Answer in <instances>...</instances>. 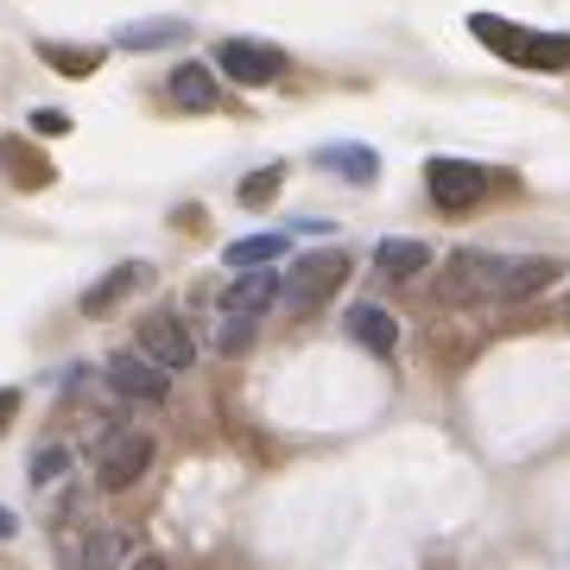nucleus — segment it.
Returning a JSON list of instances; mask_svg holds the SVG:
<instances>
[{
    "mask_svg": "<svg viewBox=\"0 0 570 570\" xmlns=\"http://www.w3.org/2000/svg\"><path fill=\"white\" fill-rule=\"evenodd\" d=\"M564 311H570V298H564Z\"/></svg>",
    "mask_w": 570,
    "mask_h": 570,
    "instance_id": "25",
    "label": "nucleus"
},
{
    "mask_svg": "<svg viewBox=\"0 0 570 570\" xmlns=\"http://www.w3.org/2000/svg\"><path fill=\"white\" fill-rule=\"evenodd\" d=\"M146 469H153V438H146V431H115V438H102V456H96V482H102L108 494L134 489Z\"/></svg>",
    "mask_w": 570,
    "mask_h": 570,
    "instance_id": "5",
    "label": "nucleus"
},
{
    "mask_svg": "<svg viewBox=\"0 0 570 570\" xmlns=\"http://www.w3.org/2000/svg\"><path fill=\"white\" fill-rule=\"evenodd\" d=\"M121 551H127L121 532H89V539H82V564L77 570H121Z\"/></svg>",
    "mask_w": 570,
    "mask_h": 570,
    "instance_id": "17",
    "label": "nucleus"
},
{
    "mask_svg": "<svg viewBox=\"0 0 570 570\" xmlns=\"http://www.w3.org/2000/svg\"><path fill=\"white\" fill-rule=\"evenodd\" d=\"M279 298V279L266 273V266H254V273H242V279L228 285V298H223V311H242V317H261L266 305Z\"/></svg>",
    "mask_w": 570,
    "mask_h": 570,
    "instance_id": "11",
    "label": "nucleus"
},
{
    "mask_svg": "<svg viewBox=\"0 0 570 570\" xmlns=\"http://www.w3.org/2000/svg\"><path fill=\"white\" fill-rule=\"evenodd\" d=\"M558 279V261L551 254H513V273H508V292H501V305H520V298H532V292H546V285Z\"/></svg>",
    "mask_w": 570,
    "mask_h": 570,
    "instance_id": "12",
    "label": "nucleus"
},
{
    "mask_svg": "<svg viewBox=\"0 0 570 570\" xmlns=\"http://www.w3.org/2000/svg\"><path fill=\"white\" fill-rule=\"evenodd\" d=\"M254 330H261V317H242V311H228V324L216 330V348H223V355H242V348L254 343Z\"/></svg>",
    "mask_w": 570,
    "mask_h": 570,
    "instance_id": "20",
    "label": "nucleus"
},
{
    "mask_svg": "<svg viewBox=\"0 0 570 570\" xmlns=\"http://www.w3.org/2000/svg\"><path fill=\"white\" fill-rule=\"evenodd\" d=\"M355 273V261H348L343 247H317V254H298L292 261V273H285V298H292V311H317L330 305L336 292H343V279Z\"/></svg>",
    "mask_w": 570,
    "mask_h": 570,
    "instance_id": "3",
    "label": "nucleus"
},
{
    "mask_svg": "<svg viewBox=\"0 0 570 570\" xmlns=\"http://www.w3.org/2000/svg\"><path fill=\"white\" fill-rule=\"evenodd\" d=\"M134 570H171V564H165L159 551H140V558H134Z\"/></svg>",
    "mask_w": 570,
    "mask_h": 570,
    "instance_id": "23",
    "label": "nucleus"
},
{
    "mask_svg": "<svg viewBox=\"0 0 570 570\" xmlns=\"http://www.w3.org/2000/svg\"><path fill=\"white\" fill-rule=\"evenodd\" d=\"M425 190L431 204L444 209V216H463V209H475L482 197H489V171L469 159H431L425 165Z\"/></svg>",
    "mask_w": 570,
    "mask_h": 570,
    "instance_id": "4",
    "label": "nucleus"
},
{
    "mask_svg": "<svg viewBox=\"0 0 570 570\" xmlns=\"http://www.w3.org/2000/svg\"><path fill=\"white\" fill-rule=\"evenodd\" d=\"M13 406H20V393L7 387V393H0V425H7V419H13Z\"/></svg>",
    "mask_w": 570,
    "mask_h": 570,
    "instance_id": "24",
    "label": "nucleus"
},
{
    "mask_svg": "<svg viewBox=\"0 0 570 570\" xmlns=\"http://www.w3.org/2000/svg\"><path fill=\"white\" fill-rule=\"evenodd\" d=\"M216 63H223L235 82H273L285 70V51L266 45V39H228V45H216Z\"/></svg>",
    "mask_w": 570,
    "mask_h": 570,
    "instance_id": "8",
    "label": "nucleus"
},
{
    "mask_svg": "<svg viewBox=\"0 0 570 570\" xmlns=\"http://www.w3.org/2000/svg\"><path fill=\"white\" fill-rule=\"evenodd\" d=\"M178 39H190L184 20H140V26H121V32H115L121 51H153V45H178Z\"/></svg>",
    "mask_w": 570,
    "mask_h": 570,
    "instance_id": "14",
    "label": "nucleus"
},
{
    "mask_svg": "<svg viewBox=\"0 0 570 570\" xmlns=\"http://www.w3.org/2000/svg\"><path fill=\"white\" fill-rule=\"evenodd\" d=\"M513 273V254H489V247H456L438 279V298L444 305H501Z\"/></svg>",
    "mask_w": 570,
    "mask_h": 570,
    "instance_id": "2",
    "label": "nucleus"
},
{
    "mask_svg": "<svg viewBox=\"0 0 570 570\" xmlns=\"http://www.w3.org/2000/svg\"><path fill=\"white\" fill-rule=\"evenodd\" d=\"M32 127H39V134H63V127H70V121H63V115H51V108H45V115H32Z\"/></svg>",
    "mask_w": 570,
    "mask_h": 570,
    "instance_id": "22",
    "label": "nucleus"
},
{
    "mask_svg": "<svg viewBox=\"0 0 570 570\" xmlns=\"http://www.w3.org/2000/svg\"><path fill=\"white\" fill-rule=\"evenodd\" d=\"M279 184H285V165H266V171H254V178H242V204L247 209H261L279 197Z\"/></svg>",
    "mask_w": 570,
    "mask_h": 570,
    "instance_id": "19",
    "label": "nucleus"
},
{
    "mask_svg": "<svg viewBox=\"0 0 570 570\" xmlns=\"http://www.w3.org/2000/svg\"><path fill=\"white\" fill-rule=\"evenodd\" d=\"M140 355L159 362L165 374H178V367L197 362V343H190V330H184L171 311H153V317H140Z\"/></svg>",
    "mask_w": 570,
    "mask_h": 570,
    "instance_id": "7",
    "label": "nucleus"
},
{
    "mask_svg": "<svg viewBox=\"0 0 570 570\" xmlns=\"http://www.w3.org/2000/svg\"><path fill=\"white\" fill-rule=\"evenodd\" d=\"M146 279H153V266H146V261L115 266L108 279H96L89 292H82V311H89V317H102V311H115V298H127V292H140Z\"/></svg>",
    "mask_w": 570,
    "mask_h": 570,
    "instance_id": "10",
    "label": "nucleus"
},
{
    "mask_svg": "<svg viewBox=\"0 0 570 570\" xmlns=\"http://www.w3.org/2000/svg\"><path fill=\"white\" fill-rule=\"evenodd\" d=\"M171 96H178V108H216V77L204 63H178L171 70Z\"/></svg>",
    "mask_w": 570,
    "mask_h": 570,
    "instance_id": "15",
    "label": "nucleus"
},
{
    "mask_svg": "<svg viewBox=\"0 0 570 570\" xmlns=\"http://www.w3.org/2000/svg\"><path fill=\"white\" fill-rule=\"evenodd\" d=\"M469 32L489 45L494 58L520 63V70H570V32H532V26L494 20V13H475Z\"/></svg>",
    "mask_w": 570,
    "mask_h": 570,
    "instance_id": "1",
    "label": "nucleus"
},
{
    "mask_svg": "<svg viewBox=\"0 0 570 570\" xmlns=\"http://www.w3.org/2000/svg\"><path fill=\"white\" fill-rule=\"evenodd\" d=\"M317 165L336 171V178H355V184H374V171H381L367 146H330V153H317Z\"/></svg>",
    "mask_w": 570,
    "mask_h": 570,
    "instance_id": "16",
    "label": "nucleus"
},
{
    "mask_svg": "<svg viewBox=\"0 0 570 570\" xmlns=\"http://www.w3.org/2000/svg\"><path fill=\"white\" fill-rule=\"evenodd\" d=\"M343 330H348V343H362L367 355H393V348H400V324H393V311H381V305H348Z\"/></svg>",
    "mask_w": 570,
    "mask_h": 570,
    "instance_id": "9",
    "label": "nucleus"
},
{
    "mask_svg": "<svg viewBox=\"0 0 570 570\" xmlns=\"http://www.w3.org/2000/svg\"><path fill=\"white\" fill-rule=\"evenodd\" d=\"M63 469H70V450H58V444H45L39 456H32V482H58Z\"/></svg>",
    "mask_w": 570,
    "mask_h": 570,
    "instance_id": "21",
    "label": "nucleus"
},
{
    "mask_svg": "<svg viewBox=\"0 0 570 570\" xmlns=\"http://www.w3.org/2000/svg\"><path fill=\"white\" fill-rule=\"evenodd\" d=\"M273 254H285V235H247V242L228 247V266H242V273H254V266H266Z\"/></svg>",
    "mask_w": 570,
    "mask_h": 570,
    "instance_id": "18",
    "label": "nucleus"
},
{
    "mask_svg": "<svg viewBox=\"0 0 570 570\" xmlns=\"http://www.w3.org/2000/svg\"><path fill=\"white\" fill-rule=\"evenodd\" d=\"M108 387L121 393V400L159 406L165 393H171V374H165L159 362H146L140 348H121V355H108Z\"/></svg>",
    "mask_w": 570,
    "mask_h": 570,
    "instance_id": "6",
    "label": "nucleus"
},
{
    "mask_svg": "<svg viewBox=\"0 0 570 570\" xmlns=\"http://www.w3.org/2000/svg\"><path fill=\"white\" fill-rule=\"evenodd\" d=\"M374 266H381L387 279H412V273H425V266H431V247L412 242V235H393V242L374 247Z\"/></svg>",
    "mask_w": 570,
    "mask_h": 570,
    "instance_id": "13",
    "label": "nucleus"
}]
</instances>
